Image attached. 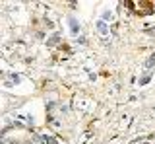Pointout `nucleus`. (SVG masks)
Returning <instances> with one entry per match:
<instances>
[{
  "instance_id": "20e7f679",
  "label": "nucleus",
  "mask_w": 155,
  "mask_h": 144,
  "mask_svg": "<svg viewBox=\"0 0 155 144\" xmlns=\"http://www.w3.org/2000/svg\"><path fill=\"white\" fill-rule=\"evenodd\" d=\"M145 64H147V66H153V64H155V55H151V59L145 62Z\"/></svg>"
},
{
  "instance_id": "f257e3e1",
  "label": "nucleus",
  "mask_w": 155,
  "mask_h": 144,
  "mask_svg": "<svg viewBox=\"0 0 155 144\" xmlns=\"http://www.w3.org/2000/svg\"><path fill=\"white\" fill-rule=\"evenodd\" d=\"M70 29H72V33H74V35L80 31V23L76 22V18H70Z\"/></svg>"
},
{
  "instance_id": "7ed1b4c3",
  "label": "nucleus",
  "mask_w": 155,
  "mask_h": 144,
  "mask_svg": "<svg viewBox=\"0 0 155 144\" xmlns=\"http://www.w3.org/2000/svg\"><path fill=\"white\" fill-rule=\"evenodd\" d=\"M41 140H43V142H45V144H58V142L54 140V138H51V136H47V134H43V136H41Z\"/></svg>"
},
{
  "instance_id": "f03ea898",
  "label": "nucleus",
  "mask_w": 155,
  "mask_h": 144,
  "mask_svg": "<svg viewBox=\"0 0 155 144\" xmlns=\"http://www.w3.org/2000/svg\"><path fill=\"white\" fill-rule=\"evenodd\" d=\"M97 29L103 33V35H107V33H109V27H107V23H105V22H99V23H97Z\"/></svg>"
}]
</instances>
